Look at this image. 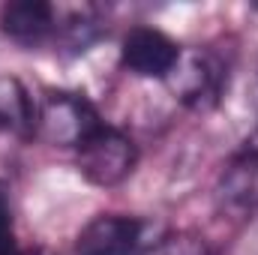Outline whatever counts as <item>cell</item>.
Here are the masks:
<instances>
[{
	"instance_id": "obj_1",
	"label": "cell",
	"mask_w": 258,
	"mask_h": 255,
	"mask_svg": "<svg viewBox=\"0 0 258 255\" xmlns=\"http://www.w3.org/2000/svg\"><path fill=\"white\" fill-rule=\"evenodd\" d=\"M99 126L96 108L81 93L51 90L36 105V138L54 147H81Z\"/></svg>"
},
{
	"instance_id": "obj_2",
	"label": "cell",
	"mask_w": 258,
	"mask_h": 255,
	"mask_svg": "<svg viewBox=\"0 0 258 255\" xmlns=\"http://www.w3.org/2000/svg\"><path fill=\"white\" fill-rule=\"evenodd\" d=\"M138 150L132 138L111 126H99L78 147V168L96 186H117L132 174Z\"/></svg>"
},
{
	"instance_id": "obj_3",
	"label": "cell",
	"mask_w": 258,
	"mask_h": 255,
	"mask_svg": "<svg viewBox=\"0 0 258 255\" xmlns=\"http://www.w3.org/2000/svg\"><path fill=\"white\" fill-rule=\"evenodd\" d=\"M147 225L135 216H120V213H102L90 219L78 240L75 252L78 255H138L144 246Z\"/></svg>"
},
{
	"instance_id": "obj_4",
	"label": "cell",
	"mask_w": 258,
	"mask_h": 255,
	"mask_svg": "<svg viewBox=\"0 0 258 255\" xmlns=\"http://www.w3.org/2000/svg\"><path fill=\"white\" fill-rule=\"evenodd\" d=\"M180 60V45L156 27L129 30L120 48V63L141 78H168Z\"/></svg>"
},
{
	"instance_id": "obj_5",
	"label": "cell",
	"mask_w": 258,
	"mask_h": 255,
	"mask_svg": "<svg viewBox=\"0 0 258 255\" xmlns=\"http://www.w3.org/2000/svg\"><path fill=\"white\" fill-rule=\"evenodd\" d=\"M168 81H171V90L177 93L180 102L204 108V105L216 102V96L222 90V63L207 51H195L186 57L180 54Z\"/></svg>"
},
{
	"instance_id": "obj_6",
	"label": "cell",
	"mask_w": 258,
	"mask_h": 255,
	"mask_svg": "<svg viewBox=\"0 0 258 255\" xmlns=\"http://www.w3.org/2000/svg\"><path fill=\"white\" fill-rule=\"evenodd\" d=\"M0 30L15 42H42L60 30V15L45 0H15L0 9Z\"/></svg>"
},
{
	"instance_id": "obj_7",
	"label": "cell",
	"mask_w": 258,
	"mask_h": 255,
	"mask_svg": "<svg viewBox=\"0 0 258 255\" xmlns=\"http://www.w3.org/2000/svg\"><path fill=\"white\" fill-rule=\"evenodd\" d=\"M219 201L234 213H252L258 207V150L237 153L222 177H219Z\"/></svg>"
},
{
	"instance_id": "obj_8",
	"label": "cell",
	"mask_w": 258,
	"mask_h": 255,
	"mask_svg": "<svg viewBox=\"0 0 258 255\" xmlns=\"http://www.w3.org/2000/svg\"><path fill=\"white\" fill-rule=\"evenodd\" d=\"M0 129L21 138L36 135V102L30 99L27 87L12 75H0Z\"/></svg>"
},
{
	"instance_id": "obj_9",
	"label": "cell",
	"mask_w": 258,
	"mask_h": 255,
	"mask_svg": "<svg viewBox=\"0 0 258 255\" xmlns=\"http://www.w3.org/2000/svg\"><path fill=\"white\" fill-rule=\"evenodd\" d=\"M0 255H18L15 225H12V207H9V189H6V183H0Z\"/></svg>"
},
{
	"instance_id": "obj_10",
	"label": "cell",
	"mask_w": 258,
	"mask_h": 255,
	"mask_svg": "<svg viewBox=\"0 0 258 255\" xmlns=\"http://www.w3.org/2000/svg\"><path fill=\"white\" fill-rule=\"evenodd\" d=\"M27 255H51V252H45V249H36V252H27Z\"/></svg>"
}]
</instances>
